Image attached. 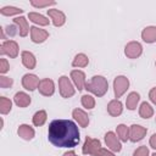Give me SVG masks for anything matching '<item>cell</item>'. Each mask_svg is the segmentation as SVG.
<instances>
[{"instance_id": "cell-10", "label": "cell", "mask_w": 156, "mask_h": 156, "mask_svg": "<svg viewBox=\"0 0 156 156\" xmlns=\"http://www.w3.org/2000/svg\"><path fill=\"white\" fill-rule=\"evenodd\" d=\"M22 57H23V63H24L28 68L34 67L35 61H34V56H33L30 52H23V54H22Z\"/></svg>"}, {"instance_id": "cell-5", "label": "cell", "mask_w": 156, "mask_h": 156, "mask_svg": "<svg viewBox=\"0 0 156 156\" xmlns=\"http://www.w3.org/2000/svg\"><path fill=\"white\" fill-rule=\"evenodd\" d=\"M126 87H128V80L124 79V77H118L115 80V88H116V95H121L123 93V90L126 89Z\"/></svg>"}, {"instance_id": "cell-23", "label": "cell", "mask_w": 156, "mask_h": 156, "mask_svg": "<svg viewBox=\"0 0 156 156\" xmlns=\"http://www.w3.org/2000/svg\"><path fill=\"white\" fill-rule=\"evenodd\" d=\"M10 108H11V101L2 98V99H1V112H2V113H6Z\"/></svg>"}, {"instance_id": "cell-19", "label": "cell", "mask_w": 156, "mask_h": 156, "mask_svg": "<svg viewBox=\"0 0 156 156\" xmlns=\"http://www.w3.org/2000/svg\"><path fill=\"white\" fill-rule=\"evenodd\" d=\"M140 113H141V116H144L145 118H146V117H149V116H151L152 111H151L150 106H149L146 102H144V104L141 105V111H140Z\"/></svg>"}, {"instance_id": "cell-8", "label": "cell", "mask_w": 156, "mask_h": 156, "mask_svg": "<svg viewBox=\"0 0 156 156\" xmlns=\"http://www.w3.org/2000/svg\"><path fill=\"white\" fill-rule=\"evenodd\" d=\"M30 29H32V34H33V40L37 41V43L43 41V40L46 38V35H48L45 32H43V30H38L35 27H33V28H30Z\"/></svg>"}, {"instance_id": "cell-24", "label": "cell", "mask_w": 156, "mask_h": 156, "mask_svg": "<svg viewBox=\"0 0 156 156\" xmlns=\"http://www.w3.org/2000/svg\"><path fill=\"white\" fill-rule=\"evenodd\" d=\"M118 133L121 134V138L123 139V140H127V133H128V130H127V127H124V126H119L118 127Z\"/></svg>"}, {"instance_id": "cell-27", "label": "cell", "mask_w": 156, "mask_h": 156, "mask_svg": "<svg viewBox=\"0 0 156 156\" xmlns=\"http://www.w3.org/2000/svg\"><path fill=\"white\" fill-rule=\"evenodd\" d=\"M134 156H147V149H145V147L139 149V150L135 152Z\"/></svg>"}, {"instance_id": "cell-16", "label": "cell", "mask_w": 156, "mask_h": 156, "mask_svg": "<svg viewBox=\"0 0 156 156\" xmlns=\"http://www.w3.org/2000/svg\"><path fill=\"white\" fill-rule=\"evenodd\" d=\"M72 77L76 82V84L78 85V89H83V78H84V74L82 72H72Z\"/></svg>"}, {"instance_id": "cell-29", "label": "cell", "mask_w": 156, "mask_h": 156, "mask_svg": "<svg viewBox=\"0 0 156 156\" xmlns=\"http://www.w3.org/2000/svg\"><path fill=\"white\" fill-rule=\"evenodd\" d=\"M1 72L4 73V72H6L7 71V65H6V62H5V60H1Z\"/></svg>"}, {"instance_id": "cell-26", "label": "cell", "mask_w": 156, "mask_h": 156, "mask_svg": "<svg viewBox=\"0 0 156 156\" xmlns=\"http://www.w3.org/2000/svg\"><path fill=\"white\" fill-rule=\"evenodd\" d=\"M15 22L18 23V24H21V26L23 27V29H24V35H26V34H27V23H26V20H24L23 17H21V18H16Z\"/></svg>"}, {"instance_id": "cell-9", "label": "cell", "mask_w": 156, "mask_h": 156, "mask_svg": "<svg viewBox=\"0 0 156 156\" xmlns=\"http://www.w3.org/2000/svg\"><path fill=\"white\" fill-rule=\"evenodd\" d=\"M15 101H16V104L17 105H20V106H26V105H28L29 104V98L24 94V93H18V94H16V96H15Z\"/></svg>"}, {"instance_id": "cell-4", "label": "cell", "mask_w": 156, "mask_h": 156, "mask_svg": "<svg viewBox=\"0 0 156 156\" xmlns=\"http://www.w3.org/2000/svg\"><path fill=\"white\" fill-rule=\"evenodd\" d=\"M37 84H38V79H37L35 76H32V74L24 76V78H23V85H24L27 89L33 90Z\"/></svg>"}, {"instance_id": "cell-25", "label": "cell", "mask_w": 156, "mask_h": 156, "mask_svg": "<svg viewBox=\"0 0 156 156\" xmlns=\"http://www.w3.org/2000/svg\"><path fill=\"white\" fill-rule=\"evenodd\" d=\"M83 104H84L85 106H88L89 108H91L93 105H94V101H93V99H91L90 96L85 95V96H83Z\"/></svg>"}, {"instance_id": "cell-30", "label": "cell", "mask_w": 156, "mask_h": 156, "mask_svg": "<svg viewBox=\"0 0 156 156\" xmlns=\"http://www.w3.org/2000/svg\"><path fill=\"white\" fill-rule=\"evenodd\" d=\"M150 96H151V100H152L154 102H156V89H154V90L151 91Z\"/></svg>"}, {"instance_id": "cell-6", "label": "cell", "mask_w": 156, "mask_h": 156, "mask_svg": "<svg viewBox=\"0 0 156 156\" xmlns=\"http://www.w3.org/2000/svg\"><path fill=\"white\" fill-rule=\"evenodd\" d=\"M106 143L110 145L111 149H113V150H116V151H119V150H121V145H119L118 141H116L115 135H113L112 133L106 134Z\"/></svg>"}, {"instance_id": "cell-12", "label": "cell", "mask_w": 156, "mask_h": 156, "mask_svg": "<svg viewBox=\"0 0 156 156\" xmlns=\"http://www.w3.org/2000/svg\"><path fill=\"white\" fill-rule=\"evenodd\" d=\"M132 140L135 141V140H139L143 138V134L145 133L144 129H141L139 126H133V129H132Z\"/></svg>"}, {"instance_id": "cell-2", "label": "cell", "mask_w": 156, "mask_h": 156, "mask_svg": "<svg viewBox=\"0 0 156 156\" xmlns=\"http://www.w3.org/2000/svg\"><path fill=\"white\" fill-rule=\"evenodd\" d=\"M1 49H2L1 50L2 54H9L12 57H15L16 54H17V45L13 41H6V43H4V45H2Z\"/></svg>"}, {"instance_id": "cell-28", "label": "cell", "mask_w": 156, "mask_h": 156, "mask_svg": "<svg viewBox=\"0 0 156 156\" xmlns=\"http://www.w3.org/2000/svg\"><path fill=\"white\" fill-rule=\"evenodd\" d=\"M1 80H2V87H5L6 84H11L12 80L11 79H6V77H1Z\"/></svg>"}, {"instance_id": "cell-1", "label": "cell", "mask_w": 156, "mask_h": 156, "mask_svg": "<svg viewBox=\"0 0 156 156\" xmlns=\"http://www.w3.org/2000/svg\"><path fill=\"white\" fill-rule=\"evenodd\" d=\"M48 138L57 147H74L79 143V130L69 119H55L49 124Z\"/></svg>"}, {"instance_id": "cell-11", "label": "cell", "mask_w": 156, "mask_h": 156, "mask_svg": "<svg viewBox=\"0 0 156 156\" xmlns=\"http://www.w3.org/2000/svg\"><path fill=\"white\" fill-rule=\"evenodd\" d=\"M49 13H50L51 16H54V18H55L54 23H55L56 26H61V24L63 23V21H65L63 13H61V12H58V11H54V10H50Z\"/></svg>"}, {"instance_id": "cell-17", "label": "cell", "mask_w": 156, "mask_h": 156, "mask_svg": "<svg viewBox=\"0 0 156 156\" xmlns=\"http://www.w3.org/2000/svg\"><path fill=\"white\" fill-rule=\"evenodd\" d=\"M138 100H139V95H138V94H135V93L130 94V95H129V99H128V101H127L128 107H129L130 110H133L134 106H135V104L138 102Z\"/></svg>"}, {"instance_id": "cell-31", "label": "cell", "mask_w": 156, "mask_h": 156, "mask_svg": "<svg viewBox=\"0 0 156 156\" xmlns=\"http://www.w3.org/2000/svg\"><path fill=\"white\" fill-rule=\"evenodd\" d=\"M151 144L154 145V147H156V135L152 136V139H151Z\"/></svg>"}, {"instance_id": "cell-20", "label": "cell", "mask_w": 156, "mask_h": 156, "mask_svg": "<svg viewBox=\"0 0 156 156\" xmlns=\"http://www.w3.org/2000/svg\"><path fill=\"white\" fill-rule=\"evenodd\" d=\"M73 113H74V117H76L77 119H79V121H80V123H82L83 126H85V124H87V122H88V118H85V115H84L82 111H78V110H76Z\"/></svg>"}, {"instance_id": "cell-15", "label": "cell", "mask_w": 156, "mask_h": 156, "mask_svg": "<svg viewBox=\"0 0 156 156\" xmlns=\"http://www.w3.org/2000/svg\"><path fill=\"white\" fill-rule=\"evenodd\" d=\"M18 133L24 138V139H30L33 136V130L28 127V126H22L20 129H18Z\"/></svg>"}, {"instance_id": "cell-7", "label": "cell", "mask_w": 156, "mask_h": 156, "mask_svg": "<svg viewBox=\"0 0 156 156\" xmlns=\"http://www.w3.org/2000/svg\"><path fill=\"white\" fill-rule=\"evenodd\" d=\"M143 38L145 41H154L156 39V28H147L146 30H144L143 33Z\"/></svg>"}, {"instance_id": "cell-18", "label": "cell", "mask_w": 156, "mask_h": 156, "mask_svg": "<svg viewBox=\"0 0 156 156\" xmlns=\"http://www.w3.org/2000/svg\"><path fill=\"white\" fill-rule=\"evenodd\" d=\"M29 18L37 23H40V24H46L48 23V20H45V17L40 16V15H37V13H30L29 15Z\"/></svg>"}, {"instance_id": "cell-21", "label": "cell", "mask_w": 156, "mask_h": 156, "mask_svg": "<svg viewBox=\"0 0 156 156\" xmlns=\"http://www.w3.org/2000/svg\"><path fill=\"white\" fill-rule=\"evenodd\" d=\"M87 62H88V58H87L84 55H78V56L76 57L73 65H74V66H80V65L84 66V65H87Z\"/></svg>"}, {"instance_id": "cell-3", "label": "cell", "mask_w": 156, "mask_h": 156, "mask_svg": "<svg viewBox=\"0 0 156 156\" xmlns=\"http://www.w3.org/2000/svg\"><path fill=\"white\" fill-rule=\"evenodd\" d=\"M40 91L44 94V95H51L54 93V84L51 80L49 79H45L40 83Z\"/></svg>"}, {"instance_id": "cell-22", "label": "cell", "mask_w": 156, "mask_h": 156, "mask_svg": "<svg viewBox=\"0 0 156 156\" xmlns=\"http://www.w3.org/2000/svg\"><path fill=\"white\" fill-rule=\"evenodd\" d=\"M18 12H22V10L16 9V7H4V9H1L2 15H12V13H18Z\"/></svg>"}, {"instance_id": "cell-13", "label": "cell", "mask_w": 156, "mask_h": 156, "mask_svg": "<svg viewBox=\"0 0 156 156\" xmlns=\"http://www.w3.org/2000/svg\"><path fill=\"white\" fill-rule=\"evenodd\" d=\"M108 111L112 115H119L121 111H122V106H121V102L119 101H112L108 106Z\"/></svg>"}, {"instance_id": "cell-14", "label": "cell", "mask_w": 156, "mask_h": 156, "mask_svg": "<svg viewBox=\"0 0 156 156\" xmlns=\"http://www.w3.org/2000/svg\"><path fill=\"white\" fill-rule=\"evenodd\" d=\"M45 119H46V115H45V112H44V111H39V112H37V113L34 115L33 122H34L35 126H41V124L45 122Z\"/></svg>"}, {"instance_id": "cell-32", "label": "cell", "mask_w": 156, "mask_h": 156, "mask_svg": "<svg viewBox=\"0 0 156 156\" xmlns=\"http://www.w3.org/2000/svg\"><path fill=\"white\" fill-rule=\"evenodd\" d=\"M154 156H156V154H155V155H154Z\"/></svg>"}]
</instances>
